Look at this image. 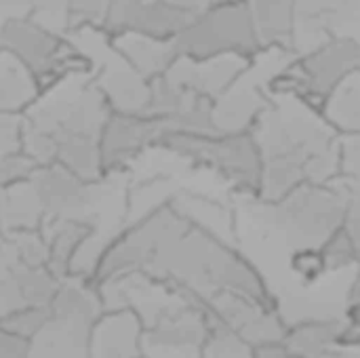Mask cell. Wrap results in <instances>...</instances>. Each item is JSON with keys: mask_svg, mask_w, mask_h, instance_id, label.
I'll list each match as a JSON object with an SVG mask.
<instances>
[{"mask_svg": "<svg viewBox=\"0 0 360 358\" xmlns=\"http://www.w3.org/2000/svg\"><path fill=\"white\" fill-rule=\"evenodd\" d=\"M251 8L264 51L295 55L297 0H251Z\"/></svg>", "mask_w": 360, "mask_h": 358, "instance_id": "18", "label": "cell"}, {"mask_svg": "<svg viewBox=\"0 0 360 358\" xmlns=\"http://www.w3.org/2000/svg\"><path fill=\"white\" fill-rule=\"evenodd\" d=\"M319 112L340 137H360V70L335 87Z\"/></svg>", "mask_w": 360, "mask_h": 358, "instance_id": "22", "label": "cell"}, {"mask_svg": "<svg viewBox=\"0 0 360 358\" xmlns=\"http://www.w3.org/2000/svg\"><path fill=\"white\" fill-rule=\"evenodd\" d=\"M196 15L198 13L186 11L169 0H137L122 11L112 34L131 30L158 40L173 42L194 21Z\"/></svg>", "mask_w": 360, "mask_h": 358, "instance_id": "12", "label": "cell"}, {"mask_svg": "<svg viewBox=\"0 0 360 358\" xmlns=\"http://www.w3.org/2000/svg\"><path fill=\"white\" fill-rule=\"evenodd\" d=\"M0 49L21 61L46 93L74 76H93L95 63L63 34L27 15H13L0 23Z\"/></svg>", "mask_w": 360, "mask_h": 358, "instance_id": "4", "label": "cell"}, {"mask_svg": "<svg viewBox=\"0 0 360 358\" xmlns=\"http://www.w3.org/2000/svg\"><path fill=\"white\" fill-rule=\"evenodd\" d=\"M251 358H297L291 348L285 344V340H276V342H266V344H257L251 346Z\"/></svg>", "mask_w": 360, "mask_h": 358, "instance_id": "29", "label": "cell"}, {"mask_svg": "<svg viewBox=\"0 0 360 358\" xmlns=\"http://www.w3.org/2000/svg\"><path fill=\"white\" fill-rule=\"evenodd\" d=\"M108 38L112 53L150 82L162 76L177 59L171 40H158L131 30L112 34Z\"/></svg>", "mask_w": 360, "mask_h": 358, "instance_id": "15", "label": "cell"}, {"mask_svg": "<svg viewBox=\"0 0 360 358\" xmlns=\"http://www.w3.org/2000/svg\"><path fill=\"white\" fill-rule=\"evenodd\" d=\"M202 358H251V346L213 321L211 333L202 348Z\"/></svg>", "mask_w": 360, "mask_h": 358, "instance_id": "25", "label": "cell"}, {"mask_svg": "<svg viewBox=\"0 0 360 358\" xmlns=\"http://www.w3.org/2000/svg\"><path fill=\"white\" fill-rule=\"evenodd\" d=\"M46 217L30 179L0 192V234L38 232Z\"/></svg>", "mask_w": 360, "mask_h": 358, "instance_id": "20", "label": "cell"}, {"mask_svg": "<svg viewBox=\"0 0 360 358\" xmlns=\"http://www.w3.org/2000/svg\"><path fill=\"white\" fill-rule=\"evenodd\" d=\"M338 184L348 196L360 192V137H340V171Z\"/></svg>", "mask_w": 360, "mask_h": 358, "instance_id": "26", "label": "cell"}, {"mask_svg": "<svg viewBox=\"0 0 360 358\" xmlns=\"http://www.w3.org/2000/svg\"><path fill=\"white\" fill-rule=\"evenodd\" d=\"M285 344L297 358H360L342 317H310L287 327Z\"/></svg>", "mask_w": 360, "mask_h": 358, "instance_id": "9", "label": "cell"}, {"mask_svg": "<svg viewBox=\"0 0 360 358\" xmlns=\"http://www.w3.org/2000/svg\"><path fill=\"white\" fill-rule=\"evenodd\" d=\"M34 169L36 167L23 154L15 156V158H8V160H0V190L8 188L13 184L30 179Z\"/></svg>", "mask_w": 360, "mask_h": 358, "instance_id": "28", "label": "cell"}, {"mask_svg": "<svg viewBox=\"0 0 360 358\" xmlns=\"http://www.w3.org/2000/svg\"><path fill=\"white\" fill-rule=\"evenodd\" d=\"M0 192H2V190H0Z\"/></svg>", "mask_w": 360, "mask_h": 358, "instance_id": "32", "label": "cell"}, {"mask_svg": "<svg viewBox=\"0 0 360 358\" xmlns=\"http://www.w3.org/2000/svg\"><path fill=\"white\" fill-rule=\"evenodd\" d=\"M97 230H101L99 217L89 215V217H63V219H46L44 226L40 228L44 247H46V257H49V268L63 281L68 279L70 266L78 249L89 241Z\"/></svg>", "mask_w": 360, "mask_h": 358, "instance_id": "16", "label": "cell"}, {"mask_svg": "<svg viewBox=\"0 0 360 358\" xmlns=\"http://www.w3.org/2000/svg\"><path fill=\"white\" fill-rule=\"evenodd\" d=\"M251 135L259 150V200L276 203L302 186L338 179L340 135L321 112L287 95H268Z\"/></svg>", "mask_w": 360, "mask_h": 358, "instance_id": "1", "label": "cell"}, {"mask_svg": "<svg viewBox=\"0 0 360 358\" xmlns=\"http://www.w3.org/2000/svg\"><path fill=\"white\" fill-rule=\"evenodd\" d=\"M154 150H165L188 160L192 167L219 175L236 196H259L262 162L251 133L234 135H186L162 133Z\"/></svg>", "mask_w": 360, "mask_h": 358, "instance_id": "5", "label": "cell"}, {"mask_svg": "<svg viewBox=\"0 0 360 358\" xmlns=\"http://www.w3.org/2000/svg\"><path fill=\"white\" fill-rule=\"evenodd\" d=\"M30 184L40 200L46 219H63V217H89L95 215L91 209L97 203V186L86 184L72 171L59 165L36 167Z\"/></svg>", "mask_w": 360, "mask_h": 358, "instance_id": "8", "label": "cell"}, {"mask_svg": "<svg viewBox=\"0 0 360 358\" xmlns=\"http://www.w3.org/2000/svg\"><path fill=\"white\" fill-rule=\"evenodd\" d=\"M255 61H249L238 55H224L205 61H192L186 57H177L171 68L165 72L171 80L181 87L215 101L224 93H228L251 68Z\"/></svg>", "mask_w": 360, "mask_h": 358, "instance_id": "10", "label": "cell"}, {"mask_svg": "<svg viewBox=\"0 0 360 358\" xmlns=\"http://www.w3.org/2000/svg\"><path fill=\"white\" fill-rule=\"evenodd\" d=\"M245 211L262 226L285 236V243L295 249H321L340 228L346 226L350 196L342 184L302 186L276 203H266L251 196H238Z\"/></svg>", "mask_w": 360, "mask_h": 358, "instance_id": "2", "label": "cell"}, {"mask_svg": "<svg viewBox=\"0 0 360 358\" xmlns=\"http://www.w3.org/2000/svg\"><path fill=\"white\" fill-rule=\"evenodd\" d=\"M177 57L205 61L238 55L257 61L266 51L257 38L251 0H213L173 40Z\"/></svg>", "mask_w": 360, "mask_h": 358, "instance_id": "6", "label": "cell"}, {"mask_svg": "<svg viewBox=\"0 0 360 358\" xmlns=\"http://www.w3.org/2000/svg\"><path fill=\"white\" fill-rule=\"evenodd\" d=\"M321 255L325 260V266L329 270V274L335 272H344V270H352L356 268L360 260L359 247L354 245L350 232L344 228H340L323 247H321Z\"/></svg>", "mask_w": 360, "mask_h": 358, "instance_id": "23", "label": "cell"}, {"mask_svg": "<svg viewBox=\"0 0 360 358\" xmlns=\"http://www.w3.org/2000/svg\"><path fill=\"white\" fill-rule=\"evenodd\" d=\"M171 207L192 226L238 247V213L234 207L184 188L177 192Z\"/></svg>", "mask_w": 360, "mask_h": 358, "instance_id": "17", "label": "cell"}, {"mask_svg": "<svg viewBox=\"0 0 360 358\" xmlns=\"http://www.w3.org/2000/svg\"><path fill=\"white\" fill-rule=\"evenodd\" d=\"M23 127H25L23 116L0 114V160L21 156Z\"/></svg>", "mask_w": 360, "mask_h": 358, "instance_id": "27", "label": "cell"}, {"mask_svg": "<svg viewBox=\"0 0 360 358\" xmlns=\"http://www.w3.org/2000/svg\"><path fill=\"white\" fill-rule=\"evenodd\" d=\"M179 190L181 188L177 186V181L162 173L133 181L124 192V211H122L120 228L135 226L148 219L150 215H154L156 211L165 209L167 205L173 203Z\"/></svg>", "mask_w": 360, "mask_h": 358, "instance_id": "19", "label": "cell"}, {"mask_svg": "<svg viewBox=\"0 0 360 358\" xmlns=\"http://www.w3.org/2000/svg\"><path fill=\"white\" fill-rule=\"evenodd\" d=\"M346 230L350 232L354 245L360 251V192L350 196L348 203V217H346Z\"/></svg>", "mask_w": 360, "mask_h": 358, "instance_id": "30", "label": "cell"}, {"mask_svg": "<svg viewBox=\"0 0 360 358\" xmlns=\"http://www.w3.org/2000/svg\"><path fill=\"white\" fill-rule=\"evenodd\" d=\"M141 358H143V357H141Z\"/></svg>", "mask_w": 360, "mask_h": 358, "instance_id": "33", "label": "cell"}, {"mask_svg": "<svg viewBox=\"0 0 360 358\" xmlns=\"http://www.w3.org/2000/svg\"><path fill=\"white\" fill-rule=\"evenodd\" d=\"M360 70V40L350 34H327L319 44L295 53L268 80V95H287L321 110L327 97Z\"/></svg>", "mask_w": 360, "mask_h": 358, "instance_id": "3", "label": "cell"}, {"mask_svg": "<svg viewBox=\"0 0 360 358\" xmlns=\"http://www.w3.org/2000/svg\"><path fill=\"white\" fill-rule=\"evenodd\" d=\"M348 302H360V260L352 272V281L348 287V295H346V304Z\"/></svg>", "mask_w": 360, "mask_h": 358, "instance_id": "31", "label": "cell"}, {"mask_svg": "<svg viewBox=\"0 0 360 358\" xmlns=\"http://www.w3.org/2000/svg\"><path fill=\"white\" fill-rule=\"evenodd\" d=\"M160 135V122L150 116L112 112L99 137L103 177L127 173L148 150H154Z\"/></svg>", "mask_w": 360, "mask_h": 358, "instance_id": "7", "label": "cell"}, {"mask_svg": "<svg viewBox=\"0 0 360 358\" xmlns=\"http://www.w3.org/2000/svg\"><path fill=\"white\" fill-rule=\"evenodd\" d=\"M42 91L34 74L0 49V114L25 116Z\"/></svg>", "mask_w": 360, "mask_h": 358, "instance_id": "21", "label": "cell"}, {"mask_svg": "<svg viewBox=\"0 0 360 358\" xmlns=\"http://www.w3.org/2000/svg\"><path fill=\"white\" fill-rule=\"evenodd\" d=\"M93 80L99 87L112 112L146 116L150 103V80H146L133 68H129L114 53L110 59L101 61L95 68Z\"/></svg>", "mask_w": 360, "mask_h": 358, "instance_id": "11", "label": "cell"}, {"mask_svg": "<svg viewBox=\"0 0 360 358\" xmlns=\"http://www.w3.org/2000/svg\"><path fill=\"white\" fill-rule=\"evenodd\" d=\"M289 270L293 272L295 281L304 289H312L319 281H323L329 274L325 260L321 255V249H314V247H304V249L291 251Z\"/></svg>", "mask_w": 360, "mask_h": 358, "instance_id": "24", "label": "cell"}, {"mask_svg": "<svg viewBox=\"0 0 360 358\" xmlns=\"http://www.w3.org/2000/svg\"><path fill=\"white\" fill-rule=\"evenodd\" d=\"M143 325L133 310L101 312L91 333L89 358H141Z\"/></svg>", "mask_w": 360, "mask_h": 358, "instance_id": "14", "label": "cell"}, {"mask_svg": "<svg viewBox=\"0 0 360 358\" xmlns=\"http://www.w3.org/2000/svg\"><path fill=\"white\" fill-rule=\"evenodd\" d=\"M247 74L213 103V124L217 135L251 133L268 103L266 82H251L247 80Z\"/></svg>", "mask_w": 360, "mask_h": 358, "instance_id": "13", "label": "cell"}]
</instances>
